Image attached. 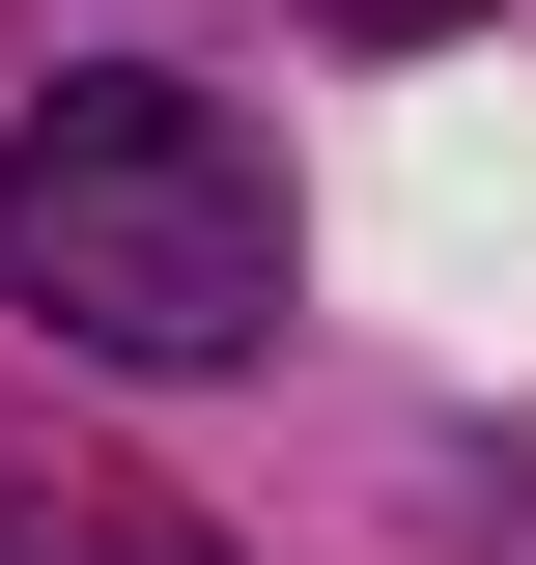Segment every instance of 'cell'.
I'll return each mask as SVG.
<instances>
[{
	"instance_id": "6da1fadb",
	"label": "cell",
	"mask_w": 536,
	"mask_h": 565,
	"mask_svg": "<svg viewBox=\"0 0 536 565\" xmlns=\"http://www.w3.org/2000/svg\"><path fill=\"white\" fill-rule=\"evenodd\" d=\"M0 311H57L85 367H255L282 340V170L226 85H29V141H0Z\"/></svg>"
}]
</instances>
